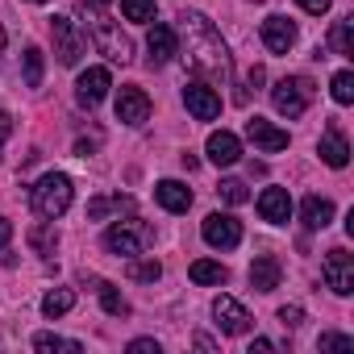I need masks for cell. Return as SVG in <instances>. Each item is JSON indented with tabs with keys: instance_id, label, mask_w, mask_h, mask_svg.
<instances>
[{
	"instance_id": "6da1fadb",
	"label": "cell",
	"mask_w": 354,
	"mask_h": 354,
	"mask_svg": "<svg viewBox=\"0 0 354 354\" xmlns=\"http://www.w3.org/2000/svg\"><path fill=\"white\" fill-rule=\"evenodd\" d=\"M180 34H184V59H188V67H192L209 88L230 84L234 59H230V50H225L217 26H213L205 13H184V17H180Z\"/></svg>"
},
{
	"instance_id": "7a4b0ae2",
	"label": "cell",
	"mask_w": 354,
	"mask_h": 354,
	"mask_svg": "<svg viewBox=\"0 0 354 354\" xmlns=\"http://www.w3.org/2000/svg\"><path fill=\"white\" fill-rule=\"evenodd\" d=\"M71 196H75V188H71V175H63V171H50V175H42V180L34 184V192H30V205H34V213H38L42 221H59V217L71 209Z\"/></svg>"
},
{
	"instance_id": "3957f363",
	"label": "cell",
	"mask_w": 354,
	"mask_h": 354,
	"mask_svg": "<svg viewBox=\"0 0 354 354\" xmlns=\"http://www.w3.org/2000/svg\"><path fill=\"white\" fill-rule=\"evenodd\" d=\"M154 242V230L146 225V221H138V217H125V221H113L109 230H104V246L113 250V254H125V259H133V254H142L146 246Z\"/></svg>"
},
{
	"instance_id": "277c9868",
	"label": "cell",
	"mask_w": 354,
	"mask_h": 354,
	"mask_svg": "<svg viewBox=\"0 0 354 354\" xmlns=\"http://www.w3.org/2000/svg\"><path fill=\"white\" fill-rule=\"evenodd\" d=\"M50 38H55V55L63 67H75L88 50V38L80 34V26L71 17H50Z\"/></svg>"
},
{
	"instance_id": "5b68a950",
	"label": "cell",
	"mask_w": 354,
	"mask_h": 354,
	"mask_svg": "<svg viewBox=\"0 0 354 354\" xmlns=\"http://www.w3.org/2000/svg\"><path fill=\"white\" fill-rule=\"evenodd\" d=\"M92 42H96V50L109 59V63H133V42L121 34V26L117 21H96L92 26Z\"/></svg>"
},
{
	"instance_id": "8992f818",
	"label": "cell",
	"mask_w": 354,
	"mask_h": 354,
	"mask_svg": "<svg viewBox=\"0 0 354 354\" xmlns=\"http://www.w3.org/2000/svg\"><path fill=\"white\" fill-rule=\"evenodd\" d=\"M308 100H313V88H308V80H300V75L279 80V84L271 88V104H275V113H283V117H300V113L308 109Z\"/></svg>"
},
{
	"instance_id": "52a82bcc",
	"label": "cell",
	"mask_w": 354,
	"mask_h": 354,
	"mask_svg": "<svg viewBox=\"0 0 354 354\" xmlns=\"http://www.w3.org/2000/svg\"><path fill=\"white\" fill-rule=\"evenodd\" d=\"M201 234H205V242H209L213 250H234V246L242 242V225H238V217H230V213H209L205 225H201Z\"/></svg>"
},
{
	"instance_id": "ba28073f",
	"label": "cell",
	"mask_w": 354,
	"mask_h": 354,
	"mask_svg": "<svg viewBox=\"0 0 354 354\" xmlns=\"http://www.w3.org/2000/svg\"><path fill=\"white\" fill-rule=\"evenodd\" d=\"M321 275H325V283H329L337 296H350V292H354V259H350L346 250H329L325 263H321Z\"/></svg>"
},
{
	"instance_id": "9c48e42d",
	"label": "cell",
	"mask_w": 354,
	"mask_h": 354,
	"mask_svg": "<svg viewBox=\"0 0 354 354\" xmlns=\"http://www.w3.org/2000/svg\"><path fill=\"white\" fill-rule=\"evenodd\" d=\"M146 50H150L146 63H150V67H162V63L175 59V50H180V34L154 17V26H150V34H146Z\"/></svg>"
},
{
	"instance_id": "30bf717a",
	"label": "cell",
	"mask_w": 354,
	"mask_h": 354,
	"mask_svg": "<svg viewBox=\"0 0 354 354\" xmlns=\"http://www.w3.org/2000/svg\"><path fill=\"white\" fill-rule=\"evenodd\" d=\"M109 88H113L109 67H88V71L80 75V84H75V100H80L84 109H96V104L109 96Z\"/></svg>"
},
{
	"instance_id": "8fae6325",
	"label": "cell",
	"mask_w": 354,
	"mask_h": 354,
	"mask_svg": "<svg viewBox=\"0 0 354 354\" xmlns=\"http://www.w3.org/2000/svg\"><path fill=\"white\" fill-rule=\"evenodd\" d=\"M184 104H188V113H192L196 121H213V117L221 113V96H217L205 80H192V84L184 88Z\"/></svg>"
},
{
	"instance_id": "7c38bea8",
	"label": "cell",
	"mask_w": 354,
	"mask_h": 354,
	"mask_svg": "<svg viewBox=\"0 0 354 354\" xmlns=\"http://www.w3.org/2000/svg\"><path fill=\"white\" fill-rule=\"evenodd\" d=\"M213 317H217V329L230 333V337H238V333H246V329L254 325L250 313H246L234 296H217V300H213Z\"/></svg>"
},
{
	"instance_id": "4fadbf2b",
	"label": "cell",
	"mask_w": 354,
	"mask_h": 354,
	"mask_svg": "<svg viewBox=\"0 0 354 354\" xmlns=\"http://www.w3.org/2000/svg\"><path fill=\"white\" fill-rule=\"evenodd\" d=\"M150 117V96L142 92V88H121L117 92V121H125V125H142Z\"/></svg>"
},
{
	"instance_id": "5bb4252c",
	"label": "cell",
	"mask_w": 354,
	"mask_h": 354,
	"mask_svg": "<svg viewBox=\"0 0 354 354\" xmlns=\"http://www.w3.org/2000/svg\"><path fill=\"white\" fill-rule=\"evenodd\" d=\"M246 138H250L259 150H267V154H275V150H288V129L271 125L267 117H250V121H246Z\"/></svg>"
},
{
	"instance_id": "9a60e30c",
	"label": "cell",
	"mask_w": 354,
	"mask_h": 354,
	"mask_svg": "<svg viewBox=\"0 0 354 354\" xmlns=\"http://www.w3.org/2000/svg\"><path fill=\"white\" fill-rule=\"evenodd\" d=\"M205 154H209V162H217V167H234V162L242 158V142H238V133H230V129H213Z\"/></svg>"
},
{
	"instance_id": "2e32d148",
	"label": "cell",
	"mask_w": 354,
	"mask_h": 354,
	"mask_svg": "<svg viewBox=\"0 0 354 354\" xmlns=\"http://www.w3.org/2000/svg\"><path fill=\"white\" fill-rule=\"evenodd\" d=\"M259 217H263L267 225H288V217H292V196H288L283 188H263V196H259Z\"/></svg>"
},
{
	"instance_id": "e0dca14e",
	"label": "cell",
	"mask_w": 354,
	"mask_h": 354,
	"mask_svg": "<svg viewBox=\"0 0 354 354\" xmlns=\"http://www.w3.org/2000/svg\"><path fill=\"white\" fill-rule=\"evenodd\" d=\"M154 201L167 213H188L192 209V188L180 184V180H162V184H154Z\"/></svg>"
},
{
	"instance_id": "ac0fdd59",
	"label": "cell",
	"mask_w": 354,
	"mask_h": 354,
	"mask_svg": "<svg viewBox=\"0 0 354 354\" xmlns=\"http://www.w3.org/2000/svg\"><path fill=\"white\" fill-rule=\"evenodd\" d=\"M263 42H267V50L288 55V50L296 46V26H292L288 17H267V21H263Z\"/></svg>"
},
{
	"instance_id": "d6986e66",
	"label": "cell",
	"mask_w": 354,
	"mask_h": 354,
	"mask_svg": "<svg viewBox=\"0 0 354 354\" xmlns=\"http://www.w3.org/2000/svg\"><path fill=\"white\" fill-rule=\"evenodd\" d=\"M317 154H321L329 167H346V162H350V142L342 138V129L329 125V129L321 133V142H317Z\"/></svg>"
},
{
	"instance_id": "ffe728a7",
	"label": "cell",
	"mask_w": 354,
	"mask_h": 354,
	"mask_svg": "<svg viewBox=\"0 0 354 354\" xmlns=\"http://www.w3.org/2000/svg\"><path fill=\"white\" fill-rule=\"evenodd\" d=\"M279 275H283V267H279V259H271V254H263V259L250 263V288H254V292H275V288H279Z\"/></svg>"
},
{
	"instance_id": "44dd1931",
	"label": "cell",
	"mask_w": 354,
	"mask_h": 354,
	"mask_svg": "<svg viewBox=\"0 0 354 354\" xmlns=\"http://www.w3.org/2000/svg\"><path fill=\"white\" fill-rule=\"evenodd\" d=\"M300 221H304V230H325V225L333 221V201H325V196H304Z\"/></svg>"
},
{
	"instance_id": "7402d4cb",
	"label": "cell",
	"mask_w": 354,
	"mask_h": 354,
	"mask_svg": "<svg viewBox=\"0 0 354 354\" xmlns=\"http://www.w3.org/2000/svg\"><path fill=\"white\" fill-rule=\"evenodd\" d=\"M188 275H192V283H201V288H221V283L230 279V271H225L221 263H213V259H196V263L188 267Z\"/></svg>"
},
{
	"instance_id": "603a6c76",
	"label": "cell",
	"mask_w": 354,
	"mask_h": 354,
	"mask_svg": "<svg viewBox=\"0 0 354 354\" xmlns=\"http://www.w3.org/2000/svg\"><path fill=\"white\" fill-rule=\"evenodd\" d=\"M133 209V196H96V201H88V217L92 221H104V217H113V213H129Z\"/></svg>"
},
{
	"instance_id": "cb8c5ba5",
	"label": "cell",
	"mask_w": 354,
	"mask_h": 354,
	"mask_svg": "<svg viewBox=\"0 0 354 354\" xmlns=\"http://www.w3.org/2000/svg\"><path fill=\"white\" fill-rule=\"evenodd\" d=\"M329 50H333V55H342V59H350V55H354V17H346V21H333Z\"/></svg>"
},
{
	"instance_id": "d4e9b609",
	"label": "cell",
	"mask_w": 354,
	"mask_h": 354,
	"mask_svg": "<svg viewBox=\"0 0 354 354\" xmlns=\"http://www.w3.org/2000/svg\"><path fill=\"white\" fill-rule=\"evenodd\" d=\"M30 246H34V254L50 259V254L59 250V230H50L46 221H42V225H34V230H30Z\"/></svg>"
},
{
	"instance_id": "484cf974",
	"label": "cell",
	"mask_w": 354,
	"mask_h": 354,
	"mask_svg": "<svg viewBox=\"0 0 354 354\" xmlns=\"http://www.w3.org/2000/svg\"><path fill=\"white\" fill-rule=\"evenodd\" d=\"M71 304H75V292H67V288H55V292H46V300H42V317H67L71 313Z\"/></svg>"
},
{
	"instance_id": "4316f807",
	"label": "cell",
	"mask_w": 354,
	"mask_h": 354,
	"mask_svg": "<svg viewBox=\"0 0 354 354\" xmlns=\"http://www.w3.org/2000/svg\"><path fill=\"white\" fill-rule=\"evenodd\" d=\"M34 350H42V354H50V350H67V354H80L84 346H80L75 337H59V333H38V337H34Z\"/></svg>"
},
{
	"instance_id": "83f0119b",
	"label": "cell",
	"mask_w": 354,
	"mask_h": 354,
	"mask_svg": "<svg viewBox=\"0 0 354 354\" xmlns=\"http://www.w3.org/2000/svg\"><path fill=\"white\" fill-rule=\"evenodd\" d=\"M158 275H162V263H158V259H138V254H133V263H129V279L154 283Z\"/></svg>"
},
{
	"instance_id": "f1b7e54d",
	"label": "cell",
	"mask_w": 354,
	"mask_h": 354,
	"mask_svg": "<svg viewBox=\"0 0 354 354\" xmlns=\"http://www.w3.org/2000/svg\"><path fill=\"white\" fill-rule=\"evenodd\" d=\"M100 304H104V313H113V317H125V313H129V300H125L113 283H100Z\"/></svg>"
},
{
	"instance_id": "f546056e",
	"label": "cell",
	"mask_w": 354,
	"mask_h": 354,
	"mask_svg": "<svg viewBox=\"0 0 354 354\" xmlns=\"http://www.w3.org/2000/svg\"><path fill=\"white\" fill-rule=\"evenodd\" d=\"M125 21H154V0H121Z\"/></svg>"
},
{
	"instance_id": "4dcf8cb0",
	"label": "cell",
	"mask_w": 354,
	"mask_h": 354,
	"mask_svg": "<svg viewBox=\"0 0 354 354\" xmlns=\"http://www.w3.org/2000/svg\"><path fill=\"white\" fill-rule=\"evenodd\" d=\"M329 92H333L337 104H350V100H354V75H350V71H337V75L329 80Z\"/></svg>"
},
{
	"instance_id": "1f68e13d",
	"label": "cell",
	"mask_w": 354,
	"mask_h": 354,
	"mask_svg": "<svg viewBox=\"0 0 354 354\" xmlns=\"http://www.w3.org/2000/svg\"><path fill=\"white\" fill-rule=\"evenodd\" d=\"M26 84H30V88L42 84V50H38V46L26 50Z\"/></svg>"
},
{
	"instance_id": "d6a6232c",
	"label": "cell",
	"mask_w": 354,
	"mask_h": 354,
	"mask_svg": "<svg viewBox=\"0 0 354 354\" xmlns=\"http://www.w3.org/2000/svg\"><path fill=\"white\" fill-rule=\"evenodd\" d=\"M221 201H230V205H246L250 201V192H246V184L242 180H221Z\"/></svg>"
},
{
	"instance_id": "836d02e7",
	"label": "cell",
	"mask_w": 354,
	"mask_h": 354,
	"mask_svg": "<svg viewBox=\"0 0 354 354\" xmlns=\"http://www.w3.org/2000/svg\"><path fill=\"white\" fill-rule=\"evenodd\" d=\"M317 346L321 350H354V337H346V333H321Z\"/></svg>"
},
{
	"instance_id": "e575fe53",
	"label": "cell",
	"mask_w": 354,
	"mask_h": 354,
	"mask_svg": "<svg viewBox=\"0 0 354 354\" xmlns=\"http://www.w3.org/2000/svg\"><path fill=\"white\" fill-rule=\"evenodd\" d=\"M296 5H300L304 13H313V17H321V13H329V5H333V0H296Z\"/></svg>"
},
{
	"instance_id": "d590c367",
	"label": "cell",
	"mask_w": 354,
	"mask_h": 354,
	"mask_svg": "<svg viewBox=\"0 0 354 354\" xmlns=\"http://www.w3.org/2000/svg\"><path fill=\"white\" fill-rule=\"evenodd\" d=\"M129 354H158V342L154 337H138V342H129Z\"/></svg>"
},
{
	"instance_id": "8d00e7d4",
	"label": "cell",
	"mask_w": 354,
	"mask_h": 354,
	"mask_svg": "<svg viewBox=\"0 0 354 354\" xmlns=\"http://www.w3.org/2000/svg\"><path fill=\"white\" fill-rule=\"evenodd\" d=\"M300 317H304V313H300V308H296V304H292V308H288V304H283V308H279V321H283V325H292V329H296V325H300Z\"/></svg>"
},
{
	"instance_id": "74e56055",
	"label": "cell",
	"mask_w": 354,
	"mask_h": 354,
	"mask_svg": "<svg viewBox=\"0 0 354 354\" xmlns=\"http://www.w3.org/2000/svg\"><path fill=\"white\" fill-rule=\"evenodd\" d=\"M9 238H13V221H9V217H0V250L9 246Z\"/></svg>"
},
{
	"instance_id": "f35d334b",
	"label": "cell",
	"mask_w": 354,
	"mask_h": 354,
	"mask_svg": "<svg viewBox=\"0 0 354 354\" xmlns=\"http://www.w3.org/2000/svg\"><path fill=\"white\" fill-rule=\"evenodd\" d=\"M9 133H13V117H9V113H0V142H5Z\"/></svg>"
},
{
	"instance_id": "ab89813d",
	"label": "cell",
	"mask_w": 354,
	"mask_h": 354,
	"mask_svg": "<svg viewBox=\"0 0 354 354\" xmlns=\"http://www.w3.org/2000/svg\"><path fill=\"white\" fill-rule=\"evenodd\" d=\"M80 5H88V9H104V5H113V0H80Z\"/></svg>"
},
{
	"instance_id": "60d3db41",
	"label": "cell",
	"mask_w": 354,
	"mask_h": 354,
	"mask_svg": "<svg viewBox=\"0 0 354 354\" xmlns=\"http://www.w3.org/2000/svg\"><path fill=\"white\" fill-rule=\"evenodd\" d=\"M0 50H5V26H0Z\"/></svg>"
},
{
	"instance_id": "b9f144b4",
	"label": "cell",
	"mask_w": 354,
	"mask_h": 354,
	"mask_svg": "<svg viewBox=\"0 0 354 354\" xmlns=\"http://www.w3.org/2000/svg\"><path fill=\"white\" fill-rule=\"evenodd\" d=\"M34 5H46V0H34Z\"/></svg>"
}]
</instances>
